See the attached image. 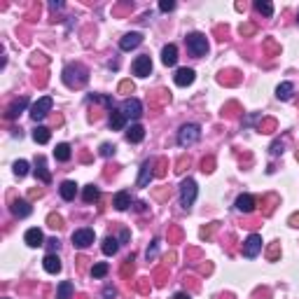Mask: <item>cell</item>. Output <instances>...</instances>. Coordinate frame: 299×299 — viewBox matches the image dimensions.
Returning <instances> with one entry per match:
<instances>
[{
  "label": "cell",
  "mask_w": 299,
  "mask_h": 299,
  "mask_svg": "<svg viewBox=\"0 0 299 299\" xmlns=\"http://www.w3.org/2000/svg\"><path fill=\"white\" fill-rule=\"evenodd\" d=\"M89 79V73L84 66H79V63H71V66H66V71H63V82L73 89H79L84 87Z\"/></svg>",
  "instance_id": "6da1fadb"
},
{
  "label": "cell",
  "mask_w": 299,
  "mask_h": 299,
  "mask_svg": "<svg viewBox=\"0 0 299 299\" xmlns=\"http://www.w3.org/2000/svg\"><path fill=\"white\" fill-rule=\"evenodd\" d=\"M199 138H201V126L199 124H185L178 131V145L180 148H192L194 143H199Z\"/></svg>",
  "instance_id": "7a4b0ae2"
},
{
  "label": "cell",
  "mask_w": 299,
  "mask_h": 299,
  "mask_svg": "<svg viewBox=\"0 0 299 299\" xmlns=\"http://www.w3.org/2000/svg\"><path fill=\"white\" fill-rule=\"evenodd\" d=\"M196 194H199V187H196V183L192 178L183 180V185H180V206L183 208H192L194 201H196Z\"/></svg>",
  "instance_id": "3957f363"
},
{
  "label": "cell",
  "mask_w": 299,
  "mask_h": 299,
  "mask_svg": "<svg viewBox=\"0 0 299 299\" xmlns=\"http://www.w3.org/2000/svg\"><path fill=\"white\" fill-rule=\"evenodd\" d=\"M185 42H187V49L194 56H206V52H208V40H206L203 33H189L185 37Z\"/></svg>",
  "instance_id": "277c9868"
},
{
  "label": "cell",
  "mask_w": 299,
  "mask_h": 299,
  "mask_svg": "<svg viewBox=\"0 0 299 299\" xmlns=\"http://www.w3.org/2000/svg\"><path fill=\"white\" fill-rule=\"evenodd\" d=\"M52 106H54V101L49 96L37 98L36 103L31 106V119H33V122H40V119H44L47 114L52 112Z\"/></svg>",
  "instance_id": "5b68a950"
},
{
  "label": "cell",
  "mask_w": 299,
  "mask_h": 299,
  "mask_svg": "<svg viewBox=\"0 0 299 299\" xmlns=\"http://www.w3.org/2000/svg\"><path fill=\"white\" fill-rule=\"evenodd\" d=\"M119 110L124 112L126 119H141V117H143V103L138 101V98H126Z\"/></svg>",
  "instance_id": "8992f818"
},
{
  "label": "cell",
  "mask_w": 299,
  "mask_h": 299,
  "mask_svg": "<svg viewBox=\"0 0 299 299\" xmlns=\"http://www.w3.org/2000/svg\"><path fill=\"white\" fill-rule=\"evenodd\" d=\"M262 253V236L260 234H250V236L243 241V255L248 257V260H253V257H257Z\"/></svg>",
  "instance_id": "52a82bcc"
},
{
  "label": "cell",
  "mask_w": 299,
  "mask_h": 299,
  "mask_svg": "<svg viewBox=\"0 0 299 299\" xmlns=\"http://www.w3.org/2000/svg\"><path fill=\"white\" fill-rule=\"evenodd\" d=\"M133 75L136 77H148L150 73H152V59L150 56H138L136 61H133Z\"/></svg>",
  "instance_id": "ba28073f"
},
{
  "label": "cell",
  "mask_w": 299,
  "mask_h": 299,
  "mask_svg": "<svg viewBox=\"0 0 299 299\" xmlns=\"http://www.w3.org/2000/svg\"><path fill=\"white\" fill-rule=\"evenodd\" d=\"M73 243L77 248H89L94 243V231L91 229H77V231H73Z\"/></svg>",
  "instance_id": "9c48e42d"
},
{
  "label": "cell",
  "mask_w": 299,
  "mask_h": 299,
  "mask_svg": "<svg viewBox=\"0 0 299 299\" xmlns=\"http://www.w3.org/2000/svg\"><path fill=\"white\" fill-rule=\"evenodd\" d=\"M173 79H176L178 87H189L194 79H196V75H194L192 68H178V73L173 75Z\"/></svg>",
  "instance_id": "30bf717a"
},
{
  "label": "cell",
  "mask_w": 299,
  "mask_h": 299,
  "mask_svg": "<svg viewBox=\"0 0 299 299\" xmlns=\"http://www.w3.org/2000/svg\"><path fill=\"white\" fill-rule=\"evenodd\" d=\"M141 42H143L141 33H126V36L119 40V47H122V52H131V49H136Z\"/></svg>",
  "instance_id": "8fae6325"
},
{
  "label": "cell",
  "mask_w": 299,
  "mask_h": 299,
  "mask_svg": "<svg viewBox=\"0 0 299 299\" xmlns=\"http://www.w3.org/2000/svg\"><path fill=\"white\" fill-rule=\"evenodd\" d=\"M24 241H26L31 248H40V246H44V236H42V231L37 227H33V229H28L26 234H24Z\"/></svg>",
  "instance_id": "7c38bea8"
},
{
  "label": "cell",
  "mask_w": 299,
  "mask_h": 299,
  "mask_svg": "<svg viewBox=\"0 0 299 299\" xmlns=\"http://www.w3.org/2000/svg\"><path fill=\"white\" fill-rule=\"evenodd\" d=\"M42 266L47 273H59L61 271V260H59V255H54V253H47L42 260Z\"/></svg>",
  "instance_id": "4fadbf2b"
},
{
  "label": "cell",
  "mask_w": 299,
  "mask_h": 299,
  "mask_svg": "<svg viewBox=\"0 0 299 299\" xmlns=\"http://www.w3.org/2000/svg\"><path fill=\"white\" fill-rule=\"evenodd\" d=\"M26 108H28V98H26V96L17 98V101H14V103L7 108V119H17V117L24 112Z\"/></svg>",
  "instance_id": "5bb4252c"
},
{
  "label": "cell",
  "mask_w": 299,
  "mask_h": 299,
  "mask_svg": "<svg viewBox=\"0 0 299 299\" xmlns=\"http://www.w3.org/2000/svg\"><path fill=\"white\" fill-rule=\"evenodd\" d=\"M161 63L164 66H176L178 63V47L176 44H166L161 49Z\"/></svg>",
  "instance_id": "9a60e30c"
},
{
  "label": "cell",
  "mask_w": 299,
  "mask_h": 299,
  "mask_svg": "<svg viewBox=\"0 0 299 299\" xmlns=\"http://www.w3.org/2000/svg\"><path fill=\"white\" fill-rule=\"evenodd\" d=\"M154 164L152 161H145L141 166V176H138V187H148L150 185V180H152V176H154Z\"/></svg>",
  "instance_id": "2e32d148"
},
{
  "label": "cell",
  "mask_w": 299,
  "mask_h": 299,
  "mask_svg": "<svg viewBox=\"0 0 299 299\" xmlns=\"http://www.w3.org/2000/svg\"><path fill=\"white\" fill-rule=\"evenodd\" d=\"M124 126H126V117H124L122 110H110V129L112 131H122Z\"/></svg>",
  "instance_id": "e0dca14e"
},
{
  "label": "cell",
  "mask_w": 299,
  "mask_h": 299,
  "mask_svg": "<svg viewBox=\"0 0 299 299\" xmlns=\"http://www.w3.org/2000/svg\"><path fill=\"white\" fill-rule=\"evenodd\" d=\"M59 194H61L63 201H73L75 194H77V185H75L73 180H66V183H61V187H59Z\"/></svg>",
  "instance_id": "ac0fdd59"
},
{
  "label": "cell",
  "mask_w": 299,
  "mask_h": 299,
  "mask_svg": "<svg viewBox=\"0 0 299 299\" xmlns=\"http://www.w3.org/2000/svg\"><path fill=\"white\" fill-rule=\"evenodd\" d=\"M236 211L253 213V211H255V199H253L250 194H241V196L236 199Z\"/></svg>",
  "instance_id": "d6986e66"
},
{
  "label": "cell",
  "mask_w": 299,
  "mask_h": 299,
  "mask_svg": "<svg viewBox=\"0 0 299 299\" xmlns=\"http://www.w3.org/2000/svg\"><path fill=\"white\" fill-rule=\"evenodd\" d=\"M143 138H145V129H143L141 124H131L129 131H126V141L129 143H141Z\"/></svg>",
  "instance_id": "ffe728a7"
},
{
  "label": "cell",
  "mask_w": 299,
  "mask_h": 299,
  "mask_svg": "<svg viewBox=\"0 0 299 299\" xmlns=\"http://www.w3.org/2000/svg\"><path fill=\"white\" fill-rule=\"evenodd\" d=\"M112 206L117 208V211H126V208L131 206V194H129V192H117V194H114Z\"/></svg>",
  "instance_id": "44dd1931"
},
{
  "label": "cell",
  "mask_w": 299,
  "mask_h": 299,
  "mask_svg": "<svg viewBox=\"0 0 299 299\" xmlns=\"http://www.w3.org/2000/svg\"><path fill=\"white\" fill-rule=\"evenodd\" d=\"M292 91H295V84H292V82H281V84L276 87V98H281V101H290Z\"/></svg>",
  "instance_id": "7402d4cb"
},
{
  "label": "cell",
  "mask_w": 299,
  "mask_h": 299,
  "mask_svg": "<svg viewBox=\"0 0 299 299\" xmlns=\"http://www.w3.org/2000/svg\"><path fill=\"white\" fill-rule=\"evenodd\" d=\"M31 206H28V201H21V199H17V201L12 203V213L17 215V218H28L31 215Z\"/></svg>",
  "instance_id": "603a6c76"
},
{
  "label": "cell",
  "mask_w": 299,
  "mask_h": 299,
  "mask_svg": "<svg viewBox=\"0 0 299 299\" xmlns=\"http://www.w3.org/2000/svg\"><path fill=\"white\" fill-rule=\"evenodd\" d=\"M36 176L42 180L44 185H47V183H52V176H49V171H47V164H44L42 157H37V161H36Z\"/></svg>",
  "instance_id": "cb8c5ba5"
},
{
  "label": "cell",
  "mask_w": 299,
  "mask_h": 299,
  "mask_svg": "<svg viewBox=\"0 0 299 299\" xmlns=\"http://www.w3.org/2000/svg\"><path fill=\"white\" fill-rule=\"evenodd\" d=\"M71 145L68 143H59L56 145V150H54V157H56V161H68L71 159Z\"/></svg>",
  "instance_id": "d4e9b609"
},
{
  "label": "cell",
  "mask_w": 299,
  "mask_h": 299,
  "mask_svg": "<svg viewBox=\"0 0 299 299\" xmlns=\"http://www.w3.org/2000/svg\"><path fill=\"white\" fill-rule=\"evenodd\" d=\"M49 138H52V133H49V129H47V126H37L36 131H33V141L40 143V145L49 143Z\"/></svg>",
  "instance_id": "484cf974"
},
{
  "label": "cell",
  "mask_w": 299,
  "mask_h": 299,
  "mask_svg": "<svg viewBox=\"0 0 299 299\" xmlns=\"http://www.w3.org/2000/svg\"><path fill=\"white\" fill-rule=\"evenodd\" d=\"M82 196H84V201H87V203H94V201H98V196H101V189H98L96 185H89V187H84Z\"/></svg>",
  "instance_id": "4316f807"
},
{
  "label": "cell",
  "mask_w": 299,
  "mask_h": 299,
  "mask_svg": "<svg viewBox=\"0 0 299 299\" xmlns=\"http://www.w3.org/2000/svg\"><path fill=\"white\" fill-rule=\"evenodd\" d=\"M73 283L71 281H63L61 285H59V290H56V299H71V295H73Z\"/></svg>",
  "instance_id": "83f0119b"
},
{
  "label": "cell",
  "mask_w": 299,
  "mask_h": 299,
  "mask_svg": "<svg viewBox=\"0 0 299 299\" xmlns=\"http://www.w3.org/2000/svg\"><path fill=\"white\" fill-rule=\"evenodd\" d=\"M103 253H106V255H114V253H117V250H119V241H117V238H112V236H108L106 241H103Z\"/></svg>",
  "instance_id": "f1b7e54d"
},
{
  "label": "cell",
  "mask_w": 299,
  "mask_h": 299,
  "mask_svg": "<svg viewBox=\"0 0 299 299\" xmlns=\"http://www.w3.org/2000/svg\"><path fill=\"white\" fill-rule=\"evenodd\" d=\"M255 9L260 12V14H264V17H271V14H273V5L269 2V0H257Z\"/></svg>",
  "instance_id": "f546056e"
},
{
  "label": "cell",
  "mask_w": 299,
  "mask_h": 299,
  "mask_svg": "<svg viewBox=\"0 0 299 299\" xmlns=\"http://www.w3.org/2000/svg\"><path fill=\"white\" fill-rule=\"evenodd\" d=\"M108 271H110V266H108L106 262H98V264H94L91 276H94V278H103V276H108Z\"/></svg>",
  "instance_id": "4dcf8cb0"
},
{
  "label": "cell",
  "mask_w": 299,
  "mask_h": 299,
  "mask_svg": "<svg viewBox=\"0 0 299 299\" xmlns=\"http://www.w3.org/2000/svg\"><path fill=\"white\" fill-rule=\"evenodd\" d=\"M28 161H24V159H19V161H14V176L17 178H24L28 173Z\"/></svg>",
  "instance_id": "1f68e13d"
},
{
  "label": "cell",
  "mask_w": 299,
  "mask_h": 299,
  "mask_svg": "<svg viewBox=\"0 0 299 299\" xmlns=\"http://www.w3.org/2000/svg\"><path fill=\"white\" fill-rule=\"evenodd\" d=\"M114 145H110V143H103V145H101V154H103V157H112L114 154Z\"/></svg>",
  "instance_id": "d6a6232c"
},
{
  "label": "cell",
  "mask_w": 299,
  "mask_h": 299,
  "mask_svg": "<svg viewBox=\"0 0 299 299\" xmlns=\"http://www.w3.org/2000/svg\"><path fill=\"white\" fill-rule=\"evenodd\" d=\"M159 9H161V12H171V9H176V2H173V0H161V2H159Z\"/></svg>",
  "instance_id": "836d02e7"
},
{
  "label": "cell",
  "mask_w": 299,
  "mask_h": 299,
  "mask_svg": "<svg viewBox=\"0 0 299 299\" xmlns=\"http://www.w3.org/2000/svg\"><path fill=\"white\" fill-rule=\"evenodd\" d=\"M103 297H106V299H114V297H117V290H114L112 285H108L106 290H103Z\"/></svg>",
  "instance_id": "e575fe53"
},
{
  "label": "cell",
  "mask_w": 299,
  "mask_h": 299,
  "mask_svg": "<svg viewBox=\"0 0 299 299\" xmlns=\"http://www.w3.org/2000/svg\"><path fill=\"white\" fill-rule=\"evenodd\" d=\"M157 250H159V241H154V246L148 250V260H152V257L157 255Z\"/></svg>",
  "instance_id": "d590c367"
},
{
  "label": "cell",
  "mask_w": 299,
  "mask_h": 299,
  "mask_svg": "<svg viewBox=\"0 0 299 299\" xmlns=\"http://www.w3.org/2000/svg\"><path fill=\"white\" fill-rule=\"evenodd\" d=\"M47 246H49V250H59V241H56V238H49V241H47Z\"/></svg>",
  "instance_id": "8d00e7d4"
},
{
  "label": "cell",
  "mask_w": 299,
  "mask_h": 299,
  "mask_svg": "<svg viewBox=\"0 0 299 299\" xmlns=\"http://www.w3.org/2000/svg\"><path fill=\"white\" fill-rule=\"evenodd\" d=\"M281 152H283V145H281V143H273V145H271V154H281Z\"/></svg>",
  "instance_id": "74e56055"
},
{
  "label": "cell",
  "mask_w": 299,
  "mask_h": 299,
  "mask_svg": "<svg viewBox=\"0 0 299 299\" xmlns=\"http://www.w3.org/2000/svg\"><path fill=\"white\" fill-rule=\"evenodd\" d=\"M173 299H192V297H189V295H185V292H178Z\"/></svg>",
  "instance_id": "f35d334b"
},
{
  "label": "cell",
  "mask_w": 299,
  "mask_h": 299,
  "mask_svg": "<svg viewBox=\"0 0 299 299\" xmlns=\"http://www.w3.org/2000/svg\"><path fill=\"white\" fill-rule=\"evenodd\" d=\"M297 24H299V12H297Z\"/></svg>",
  "instance_id": "ab89813d"
},
{
  "label": "cell",
  "mask_w": 299,
  "mask_h": 299,
  "mask_svg": "<svg viewBox=\"0 0 299 299\" xmlns=\"http://www.w3.org/2000/svg\"><path fill=\"white\" fill-rule=\"evenodd\" d=\"M5 299H7V297H5Z\"/></svg>",
  "instance_id": "60d3db41"
}]
</instances>
